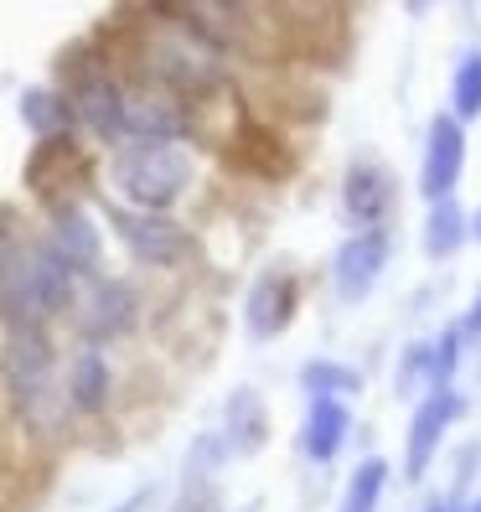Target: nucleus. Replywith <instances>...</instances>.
<instances>
[{"mask_svg": "<svg viewBox=\"0 0 481 512\" xmlns=\"http://www.w3.org/2000/svg\"><path fill=\"white\" fill-rule=\"evenodd\" d=\"M456 99H461V109H466V114H476V109H481V63H466Z\"/></svg>", "mask_w": 481, "mask_h": 512, "instance_id": "17", "label": "nucleus"}, {"mask_svg": "<svg viewBox=\"0 0 481 512\" xmlns=\"http://www.w3.org/2000/svg\"><path fill=\"white\" fill-rule=\"evenodd\" d=\"M378 264H383V238H378V233L352 238V244L342 249V259H337V280H342V290H347V295L368 290V280L378 275Z\"/></svg>", "mask_w": 481, "mask_h": 512, "instance_id": "10", "label": "nucleus"}, {"mask_svg": "<svg viewBox=\"0 0 481 512\" xmlns=\"http://www.w3.org/2000/svg\"><path fill=\"white\" fill-rule=\"evenodd\" d=\"M94 156L83 150L78 135L63 140H37L32 161H26V192H32L47 213H63V207H83L94 197Z\"/></svg>", "mask_w": 481, "mask_h": 512, "instance_id": "5", "label": "nucleus"}, {"mask_svg": "<svg viewBox=\"0 0 481 512\" xmlns=\"http://www.w3.org/2000/svg\"><path fill=\"white\" fill-rule=\"evenodd\" d=\"M63 399L73 409V419H104L114 409V357L104 347L73 342V352H63Z\"/></svg>", "mask_w": 481, "mask_h": 512, "instance_id": "7", "label": "nucleus"}, {"mask_svg": "<svg viewBox=\"0 0 481 512\" xmlns=\"http://www.w3.org/2000/svg\"><path fill=\"white\" fill-rule=\"evenodd\" d=\"M21 119L32 125L37 140H63V135H78L73 130V109L63 99V88L57 83H37V88H26L21 94Z\"/></svg>", "mask_w": 481, "mask_h": 512, "instance_id": "8", "label": "nucleus"}, {"mask_svg": "<svg viewBox=\"0 0 481 512\" xmlns=\"http://www.w3.org/2000/svg\"><path fill=\"white\" fill-rule=\"evenodd\" d=\"M21 244V233H16V223H11V213H0V264L11 259V249Z\"/></svg>", "mask_w": 481, "mask_h": 512, "instance_id": "19", "label": "nucleus"}, {"mask_svg": "<svg viewBox=\"0 0 481 512\" xmlns=\"http://www.w3.org/2000/svg\"><path fill=\"white\" fill-rule=\"evenodd\" d=\"M78 280L57 264L37 238H21L0 264V316L11 331H57L68 326Z\"/></svg>", "mask_w": 481, "mask_h": 512, "instance_id": "2", "label": "nucleus"}, {"mask_svg": "<svg viewBox=\"0 0 481 512\" xmlns=\"http://www.w3.org/2000/svg\"><path fill=\"white\" fill-rule=\"evenodd\" d=\"M171 512H213V497H207V492H202V487H192V492H187V497H182V502H176V507H171Z\"/></svg>", "mask_w": 481, "mask_h": 512, "instance_id": "20", "label": "nucleus"}, {"mask_svg": "<svg viewBox=\"0 0 481 512\" xmlns=\"http://www.w3.org/2000/svg\"><path fill=\"white\" fill-rule=\"evenodd\" d=\"M445 419H450V399H430L425 414H419V425H414V461H409L414 471L430 461V440L445 430Z\"/></svg>", "mask_w": 481, "mask_h": 512, "instance_id": "15", "label": "nucleus"}, {"mask_svg": "<svg viewBox=\"0 0 481 512\" xmlns=\"http://www.w3.org/2000/svg\"><path fill=\"white\" fill-rule=\"evenodd\" d=\"M342 430H347V414L337 409V404H316V419H311V456H332L337 450V440H342Z\"/></svg>", "mask_w": 481, "mask_h": 512, "instance_id": "14", "label": "nucleus"}, {"mask_svg": "<svg viewBox=\"0 0 481 512\" xmlns=\"http://www.w3.org/2000/svg\"><path fill=\"white\" fill-rule=\"evenodd\" d=\"M156 502H161V487H140L135 497H125V502H119L114 512H150Z\"/></svg>", "mask_w": 481, "mask_h": 512, "instance_id": "18", "label": "nucleus"}, {"mask_svg": "<svg viewBox=\"0 0 481 512\" xmlns=\"http://www.w3.org/2000/svg\"><path fill=\"white\" fill-rule=\"evenodd\" d=\"M37 244L63 264L73 280H99L104 275V223L88 213V207L47 213V228L37 233Z\"/></svg>", "mask_w": 481, "mask_h": 512, "instance_id": "6", "label": "nucleus"}, {"mask_svg": "<svg viewBox=\"0 0 481 512\" xmlns=\"http://www.w3.org/2000/svg\"><path fill=\"white\" fill-rule=\"evenodd\" d=\"M476 512H481V507H476Z\"/></svg>", "mask_w": 481, "mask_h": 512, "instance_id": "22", "label": "nucleus"}, {"mask_svg": "<svg viewBox=\"0 0 481 512\" xmlns=\"http://www.w3.org/2000/svg\"><path fill=\"white\" fill-rule=\"evenodd\" d=\"M145 321V295L135 280H119V275H99V280H78V295H73V311H68V326L73 337L88 342V347H119L130 342Z\"/></svg>", "mask_w": 481, "mask_h": 512, "instance_id": "3", "label": "nucleus"}, {"mask_svg": "<svg viewBox=\"0 0 481 512\" xmlns=\"http://www.w3.org/2000/svg\"><path fill=\"white\" fill-rule=\"evenodd\" d=\"M388 192H394V187H388V171L373 166V161H363V166L347 176V197H352V207H357L363 218H378V213H383Z\"/></svg>", "mask_w": 481, "mask_h": 512, "instance_id": "12", "label": "nucleus"}, {"mask_svg": "<svg viewBox=\"0 0 481 512\" xmlns=\"http://www.w3.org/2000/svg\"><path fill=\"white\" fill-rule=\"evenodd\" d=\"M197 182V145L192 140H130L109 150V187L114 207L130 213H166L176 218L182 202Z\"/></svg>", "mask_w": 481, "mask_h": 512, "instance_id": "1", "label": "nucleus"}, {"mask_svg": "<svg viewBox=\"0 0 481 512\" xmlns=\"http://www.w3.org/2000/svg\"><path fill=\"white\" fill-rule=\"evenodd\" d=\"M6 337H11V326H6V316H0V352H6Z\"/></svg>", "mask_w": 481, "mask_h": 512, "instance_id": "21", "label": "nucleus"}, {"mask_svg": "<svg viewBox=\"0 0 481 512\" xmlns=\"http://www.w3.org/2000/svg\"><path fill=\"white\" fill-rule=\"evenodd\" d=\"M295 311V280L290 275H264L254 290H249V326L254 337H269V331H280Z\"/></svg>", "mask_w": 481, "mask_h": 512, "instance_id": "9", "label": "nucleus"}, {"mask_svg": "<svg viewBox=\"0 0 481 512\" xmlns=\"http://www.w3.org/2000/svg\"><path fill=\"white\" fill-rule=\"evenodd\" d=\"M104 218L114 228V238L125 244V254L140 269H156V275H171V269H187L197 259V228H187L182 218L166 213H130V207L104 202Z\"/></svg>", "mask_w": 481, "mask_h": 512, "instance_id": "4", "label": "nucleus"}, {"mask_svg": "<svg viewBox=\"0 0 481 512\" xmlns=\"http://www.w3.org/2000/svg\"><path fill=\"white\" fill-rule=\"evenodd\" d=\"M264 440V414H259V399L254 394H233L228 399V445L233 450H249Z\"/></svg>", "mask_w": 481, "mask_h": 512, "instance_id": "13", "label": "nucleus"}, {"mask_svg": "<svg viewBox=\"0 0 481 512\" xmlns=\"http://www.w3.org/2000/svg\"><path fill=\"white\" fill-rule=\"evenodd\" d=\"M456 156H461V135L450 119H440L430 135V171H425V192H445L456 182Z\"/></svg>", "mask_w": 481, "mask_h": 512, "instance_id": "11", "label": "nucleus"}, {"mask_svg": "<svg viewBox=\"0 0 481 512\" xmlns=\"http://www.w3.org/2000/svg\"><path fill=\"white\" fill-rule=\"evenodd\" d=\"M378 481H383V466H378V461H368L363 471L352 476V497H347V507H342V512H373V502H378Z\"/></svg>", "mask_w": 481, "mask_h": 512, "instance_id": "16", "label": "nucleus"}]
</instances>
